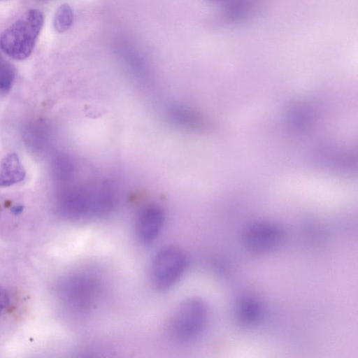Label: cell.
<instances>
[{
    "instance_id": "obj_1",
    "label": "cell",
    "mask_w": 358,
    "mask_h": 358,
    "mask_svg": "<svg viewBox=\"0 0 358 358\" xmlns=\"http://www.w3.org/2000/svg\"><path fill=\"white\" fill-rule=\"evenodd\" d=\"M43 21L44 17L40 10H27L1 34V49L13 59L27 58L34 49Z\"/></svg>"
},
{
    "instance_id": "obj_8",
    "label": "cell",
    "mask_w": 358,
    "mask_h": 358,
    "mask_svg": "<svg viewBox=\"0 0 358 358\" xmlns=\"http://www.w3.org/2000/svg\"><path fill=\"white\" fill-rule=\"evenodd\" d=\"M73 22V12L71 7L67 3L61 5L55 14L53 20L55 29L58 33H64L71 27Z\"/></svg>"
},
{
    "instance_id": "obj_13",
    "label": "cell",
    "mask_w": 358,
    "mask_h": 358,
    "mask_svg": "<svg viewBox=\"0 0 358 358\" xmlns=\"http://www.w3.org/2000/svg\"><path fill=\"white\" fill-rule=\"evenodd\" d=\"M1 1H6V0H1Z\"/></svg>"
},
{
    "instance_id": "obj_12",
    "label": "cell",
    "mask_w": 358,
    "mask_h": 358,
    "mask_svg": "<svg viewBox=\"0 0 358 358\" xmlns=\"http://www.w3.org/2000/svg\"><path fill=\"white\" fill-rule=\"evenodd\" d=\"M209 1H216V2H220V1H228L229 0H209Z\"/></svg>"
},
{
    "instance_id": "obj_4",
    "label": "cell",
    "mask_w": 358,
    "mask_h": 358,
    "mask_svg": "<svg viewBox=\"0 0 358 358\" xmlns=\"http://www.w3.org/2000/svg\"><path fill=\"white\" fill-rule=\"evenodd\" d=\"M284 236V230L280 224L271 221H257L246 227L243 241L250 252L264 254L277 248Z\"/></svg>"
},
{
    "instance_id": "obj_3",
    "label": "cell",
    "mask_w": 358,
    "mask_h": 358,
    "mask_svg": "<svg viewBox=\"0 0 358 358\" xmlns=\"http://www.w3.org/2000/svg\"><path fill=\"white\" fill-rule=\"evenodd\" d=\"M187 258L184 252L176 247L162 249L155 257L151 275L155 286L161 290L174 285L184 273Z\"/></svg>"
},
{
    "instance_id": "obj_5",
    "label": "cell",
    "mask_w": 358,
    "mask_h": 358,
    "mask_svg": "<svg viewBox=\"0 0 358 358\" xmlns=\"http://www.w3.org/2000/svg\"><path fill=\"white\" fill-rule=\"evenodd\" d=\"M164 212L157 205L150 204L138 213L136 231L138 239L144 244L152 243L159 236L164 222Z\"/></svg>"
},
{
    "instance_id": "obj_2",
    "label": "cell",
    "mask_w": 358,
    "mask_h": 358,
    "mask_svg": "<svg viewBox=\"0 0 358 358\" xmlns=\"http://www.w3.org/2000/svg\"><path fill=\"white\" fill-rule=\"evenodd\" d=\"M208 308L199 299H189L176 309L169 323L171 337L180 343L188 342L203 330L208 320Z\"/></svg>"
},
{
    "instance_id": "obj_7",
    "label": "cell",
    "mask_w": 358,
    "mask_h": 358,
    "mask_svg": "<svg viewBox=\"0 0 358 358\" xmlns=\"http://www.w3.org/2000/svg\"><path fill=\"white\" fill-rule=\"evenodd\" d=\"M262 308L260 303L255 298H242L236 308L238 321L245 325H252L258 322L262 317Z\"/></svg>"
},
{
    "instance_id": "obj_10",
    "label": "cell",
    "mask_w": 358,
    "mask_h": 358,
    "mask_svg": "<svg viewBox=\"0 0 358 358\" xmlns=\"http://www.w3.org/2000/svg\"><path fill=\"white\" fill-rule=\"evenodd\" d=\"M10 298L8 292L0 286V315L8 306Z\"/></svg>"
},
{
    "instance_id": "obj_6",
    "label": "cell",
    "mask_w": 358,
    "mask_h": 358,
    "mask_svg": "<svg viewBox=\"0 0 358 358\" xmlns=\"http://www.w3.org/2000/svg\"><path fill=\"white\" fill-rule=\"evenodd\" d=\"M26 171L16 153L6 156L1 163L0 187H9L22 182Z\"/></svg>"
},
{
    "instance_id": "obj_14",
    "label": "cell",
    "mask_w": 358,
    "mask_h": 358,
    "mask_svg": "<svg viewBox=\"0 0 358 358\" xmlns=\"http://www.w3.org/2000/svg\"><path fill=\"white\" fill-rule=\"evenodd\" d=\"M41 1H45V0H41Z\"/></svg>"
},
{
    "instance_id": "obj_11",
    "label": "cell",
    "mask_w": 358,
    "mask_h": 358,
    "mask_svg": "<svg viewBox=\"0 0 358 358\" xmlns=\"http://www.w3.org/2000/svg\"><path fill=\"white\" fill-rule=\"evenodd\" d=\"M22 210H23V206H14L11 209L12 213L15 215L20 214L22 212Z\"/></svg>"
},
{
    "instance_id": "obj_9",
    "label": "cell",
    "mask_w": 358,
    "mask_h": 358,
    "mask_svg": "<svg viewBox=\"0 0 358 358\" xmlns=\"http://www.w3.org/2000/svg\"><path fill=\"white\" fill-rule=\"evenodd\" d=\"M15 80V71L10 63L0 56V94L9 92Z\"/></svg>"
}]
</instances>
